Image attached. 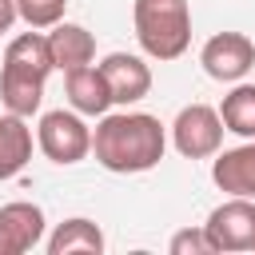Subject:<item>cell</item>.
I'll return each instance as SVG.
<instances>
[{
    "label": "cell",
    "instance_id": "obj_10",
    "mask_svg": "<svg viewBox=\"0 0 255 255\" xmlns=\"http://www.w3.org/2000/svg\"><path fill=\"white\" fill-rule=\"evenodd\" d=\"M211 179L227 195L255 199V139H243L239 147H219L211 155Z\"/></svg>",
    "mask_w": 255,
    "mask_h": 255
},
{
    "label": "cell",
    "instance_id": "obj_18",
    "mask_svg": "<svg viewBox=\"0 0 255 255\" xmlns=\"http://www.w3.org/2000/svg\"><path fill=\"white\" fill-rule=\"evenodd\" d=\"M167 251H171V255H215V247H211V239H207L203 227H183V231H175L171 243H167Z\"/></svg>",
    "mask_w": 255,
    "mask_h": 255
},
{
    "label": "cell",
    "instance_id": "obj_5",
    "mask_svg": "<svg viewBox=\"0 0 255 255\" xmlns=\"http://www.w3.org/2000/svg\"><path fill=\"white\" fill-rule=\"evenodd\" d=\"M215 251H255V199L231 195L219 207H211L203 223Z\"/></svg>",
    "mask_w": 255,
    "mask_h": 255
},
{
    "label": "cell",
    "instance_id": "obj_19",
    "mask_svg": "<svg viewBox=\"0 0 255 255\" xmlns=\"http://www.w3.org/2000/svg\"><path fill=\"white\" fill-rule=\"evenodd\" d=\"M16 20H20V12H16V0H0V36H4V32H8Z\"/></svg>",
    "mask_w": 255,
    "mask_h": 255
},
{
    "label": "cell",
    "instance_id": "obj_3",
    "mask_svg": "<svg viewBox=\"0 0 255 255\" xmlns=\"http://www.w3.org/2000/svg\"><path fill=\"white\" fill-rule=\"evenodd\" d=\"M36 147L60 163V167H72L80 159L92 155V128L80 112L72 108H56V112H44L40 124H36Z\"/></svg>",
    "mask_w": 255,
    "mask_h": 255
},
{
    "label": "cell",
    "instance_id": "obj_12",
    "mask_svg": "<svg viewBox=\"0 0 255 255\" xmlns=\"http://www.w3.org/2000/svg\"><path fill=\"white\" fill-rule=\"evenodd\" d=\"M44 36H48V48H52V64H56V72H72V68H84V64L96 60V36H92L84 24L60 20V24H52Z\"/></svg>",
    "mask_w": 255,
    "mask_h": 255
},
{
    "label": "cell",
    "instance_id": "obj_16",
    "mask_svg": "<svg viewBox=\"0 0 255 255\" xmlns=\"http://www.w3.org/2000/svg\"><path fill=\"white\" fill-rule=\"evenodd\" d=\"M0 104H4V112L32 120L40 112V104H44V84L40 80H24V76H12V72H0Z\"/></svg>",
    "mask_w": 255,
    "mask_h": 255
},
{
    "label": "cell",
    "instance_id": "obj_2",
    "mask_svg": "<svg viewBox=\"0 0 255 255\" xmlns=\"http://www.w3.org/2000/svg\"><path fill=\"white\" fill-rule=\"evenodd\" d=\"M131 24L143 56L179 60L191 48V4L187 0H135Z\"/></svg>",
    "mask_w": 255,
    "mask_h": 255
},
{
    "label": "cell",
    "instance_id": "obj_4",
    "mask_svg": "<svg viewBox=\"0 0 255 255\" xmlns=\"http://www.w3.org/2000/svg\"><path fill=\"white\" fill-rule=\"evenodd\" d=\"M171 143L183 159H211L223 147V120L211 104H187L171 120Z\"/></svg>",
    "mask_w": 255,
    "mask_h": 255
},
{
    "label": "cell",
    "instance_id": "obj_14",
    "mask_svg": "<svg viewBox=\"0 0 255 255\" xmlns=\"http://www.w3.org/2000/svg\"><path fill=\"white\" fill-rule=\"evenodd\" d=\"M32 159V128L24 116H0V179H12Z\"/></svg>",
    "mask_w": 255,
    "mask_h": 255
},
{
    "label": "cell",
    "instance_id": "obj_7",
    "mask_svg": "<svg viewBox=\"0 0 255 255\" xmlns=\"http://www.w3.org/2000/svg\"><path fill=\"white\" fill-rule=\"evenodd\" d=\"M100 72H104V80H108L112 104H120V108H131V104H139V100L151 92V68L143 64V56L108 52V56L100 60Z\"/></svg>",
    "mask_w": 255,
    "mask_h": 255
},
{
    "label": "cell",
    "instance_id": "obj_13",
    "mask_svg": "<svg viewBox=\"0 0 255 255\" xmlns=\"http://www.w3.org/2000/svg\"><path fill=\"white\" fill-rule=\"evenodd\" d=\"M44 247H48V255H100L108 247V239H104L100 223L72 215L64 223H56V231L44 239Z\"/></svg>",
    "mask_w": 255,
    "mask_h": 255
},
{
    "label": "cell",
    "instance_id": "obj_6",
    "mask_svg": "<svg viewBox=\"0 0 255 255\" xmlns=\"http://www.w3.org/2000/svg\"><path fill=\"white\" fill-rule=\"evenodd\" d=\"M199 64L211 80L219 84H239L251 68H255V44L243 32H215L203 48H199Z\"/></svg>",
    "mask_w": 255,
    "mask_h": 255
},
{
    "label": "cell",
    "instance_id": "obj_9",
    "mask_svg": "<svg viewBox=\"0 0 255 255\" xmlns=\"http://www.w3.org/2000/svg\"><path fill=\"white\" fill-rule=\"evenodd\" d=\"M0 72H12V76L48 84V76L56 72L48 36H44L40 28H28V32H20V36H12L8 48H4V64H0Z\"/></svg>",
    "mask_w": 255,
    "mask_h": 255
},
{
    "label": "cell",
    "instance_id": "obj_15",
    "mask_svg": "<svg viewBox=\"0 0 255 255\" xmlns=\"http://www.w3.org/2000/svg\"><path fill=\"white\" fill-rule=\"evenodd\" d=\"M223 120V131H235L239 139H255V84H235L223 104L215 108Z\"/></svg>",
    "mask_w": 255,
    "mask_h": 255
},
{
    "label": "cell",
    "instance_id": "obj_17",
    "mask_svg": "<svg viewBox=\"0 0 255 255\" xmlns=\"http://www.w3.org/2000/svg\"><path fill=\"white\" fill-rule=\"evenodd\" d=\"M16 12H20V20H24L28 28L48 32L52 24H60V20H64L68 0H16Z\"/></svg>",
    "mask_w": 255,
    "mask_h": 255
},
{
    "label": "cell",
    "instance_id": "obj_8",
    "mask_svg": "<svg viewBox=\"0 0 255 255\" xmlns=\"http://www.w3.org/2000/svg\"><path fill=\"white\" fill-rule=\"evenodd\" d=\"M44 207L28 203V199H16V203H4L0 207V255H24L32 247L44 243Z\"/></svg>",
    "mask_w": 255,
    "mask_h": 255
},
{
    "label": "cell",
    "instance_id": "obj_11",
    "mask_svg": "<svg viewBox=\"0 0 255 255\" xmlns=\"http://www.w3.org/2000/svg\"><path fill=\"white\" fill-rule=\"evenodd\" d=\"M64 92H68V108L80 112V116H104L112 112V92H108V80L100 72V64H84V68H72L64 72Z\"/></svg>",
    "mask_w": 255,
    "mask_h": 255
},
{
    "label": "cell",
    "instance_id": "obj_1",
    "mask_svg": "<svg viewBox=\"0 0 255 255\" xmlns=\"http://www.w3.org/2000/svg\"><path fill=\"white\" fill-rule=\"evenodd\" d=\"M167 151V128L147 112H104L92 128V155L112 175L151 171Z\"/></svg>",
    "mask_w": 255,
    "mask_h": 255
}]
</instances>
